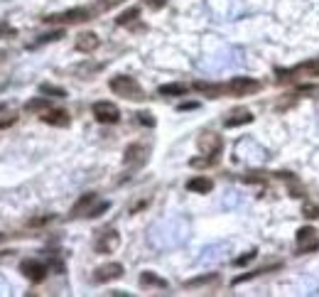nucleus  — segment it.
Instances as JSON below:
<instances>
[{"instance_id": "ddd939ff", "label": "nucleus", "mask_w": 319, "mask_h": 297, "mask_svg": "<svg viewBox=\"0 0 319 297\" xmlns=\"http://www.w3.org/2000/svg\"><path fill=\"white\" fill-rule=\"evenodd\" d=\"M211 187H214V182H211L209 177H204V175L192 177V180L187 182V189H189V192H197V194H206V192H211Z\"/></svg>"}, {"instance_id": "bb28decb", "label": "nucleus", "mask_w": 319, "mask_h": 297, "mask_svg": "<svg viewBox=\"0 0 319 297\" xmlns=\"http://www.w3.org/2000/svg\"><path fill=\"white\" fill-rule=\"evenodd\" d=\"M304 216L307 219H319V206H314V204H304Z\"/></svg>"}, {"instance_id": "2f4dec72", "label": "nucleus", "mask_w": 319, "mask_h": 297, "mask_svg": "<svg viewBox=\"0 0 319 297\" xmlns=\"http://www.w3.org/2000/svg\"><path fill=\"white\" fill-rule=\"evenodd\" d=\"M118 3H120V0H101L98 8H101V10H108V8H113V5H118Z\"/></svg>"}, {"instance_id": "20e7f679", "label": "nucleus", "mask_w": 319, "mask_h": 297, "mask_svg": "<svg viewBox=\"0 0 319 297\" xmlns=\"http://www.w3.org/2000/svg\"><path fill=\"white\" fill-rule=\"evenodd\" d=\"M93 115H96L98 123H118V120H120V111H118V106L111 103V101H98V103H93Z\"/></svg>"}, {"instance_id": "39448f33", "label": "nucleus", "mask_w": 319, "mask_h": 297, "mask_svg": "<svg viewBox=\"0 0 319 297\" xmlns=\"http://www.w3.org/2000/svg\"><path fill=\"white\" fill-rule=\"evenodd\" d=\"M91 13L86 8H74V10H67V13H59V15H49L45 18V23H64V25H71V23H84L89 20Z\"/></svg>"}, {"instance_id": "c9c22d12", "label": "nucleus", "mask_w": 319, "mask_h": 297, "mask_svg": "<svg viewBox=\"0 0 319 297\" xmlns=\"http://www.w3.org/2000/svg\"><path fill=\"white\" fill-rule=\"evenodd\" d=\"M0 238H3V236H0Z\"/></svg>"}, {"instance_id": "6e6552de", "label": "nucleus", "mask_w": 319, "mask_h": 297, "mask_svg": "<svg viewBox=\"0 0 319 297\" xmlns=\"http://www.w3.org/2000/svg\"><path fill=\"white\" fill-rule=\"evenodd\" d=\"M20 270H23L25 277H30L32 282H42V280L47 277V273H49V268H47L45 263H40V260H25V263L20 265Z\"/></svg>"}, {"instance_id": "6ab92c4d", "label": "nucleus", "mask_w": 319, "mask_h": 297, "mask_svg": "<svg viewBox=\"0 0 319 297\" xmlns=\"http://www.w3.org/2000/svg\"><path fill=\"white\" fill-rule=\"evenodd\" d=\"M140 285H145V287H147V285H155V287H167V282H165L162 277H157L155 273H142V275H140Z\"/></svg>"}, {"instance_id": "0eeeda50", "label": "nucleus", "mask_w": 319, "mask_h": 297, "mask_svg": "<svg viewBox=\"0 0 319 297\" xmlns=\"http://www.w3.org/2000/svg\"><path fill=\"white\" fill-rule=\"evenodd\" d=\"M297 246H299V253H307V251H317L319 248V241H317V231L312 226H302L297 231Z\"/></svg>"}, {"instance_id": "9b49d317", "label": "nucleus", "mask_w": 319, "mask_h": 297, "mask_svg": "<svg viewBox=\"0 0 319 297\" xmlns=\"http://www.w3.org/2000/svg\"><path fill=\"white\" fill-rule=\"evenodd\" d=\"M42 123L54 125V128H67V125L71 123V118H69V113H67V111H62V108H49V111H45Z\"/></svg>"}, {"instance_id": "9d476101", "label": "nucleus", "mask_w": 319, "mask_h": 297, "mask_svg": "<svg viewBox=\"0 0 319 297\" xmlns=\"http://www.w3.org/2000/svg\"><path fill=\"white\" fill-rule=\"evenodd\" d=\"M125 165H133V167H137V165H142L145 160H147V147L145 145H140V142H133V145H128L125 147Z\"/></svg>"}, {"instance_id": "c756f323", "label": "nucleus", "mask_w": 319, "mask_h": 297, "mask_svg": "<svg viewBox=\"0 0 319 297\" xmlns=\"http://www.w3.org/2000/svg\"><path fill=\"white\" fill-rule=\"evenodd\" d=\"M52 219H54L52 214H47V216H37V219H32V221H30V226H42V224H49Z\"/></svg>"}, {"instance_id": "f03ea898", "label": "nucleus", "mask_w": 319, "mask_h": 297, "mask_svg": "<svg viewBox=\"0 0 319 297\" xmlns=\"http://www.w3.org/2000/svg\"><path fill=\"white\" fill-rule=\"evenodd\" d=\"M226 89H228L233 96H248V93L260 91V81H255V79H251V76H236V79L228 81Z\"/></svg>"}, {"instance_id": "7c9ffc66", "label": "nucleus", "mask_w": 319, "mask_h": 297, "mask_svg": "<svg viewBox=\"0 0 319 297\" xmlns=\"http://www.w3.org/2000/svg\"><path fill=\"white\" fill-rule=\"evenodd\" d=\"M253 258H255V251H251V253H246V255L236 258V265H246V263H251Z\"/></svg>"}, {"instance_id": "f8f14e48", "label": "nucleus", "mask_w": 319, "mask_h": 297, "mask_svg": "<svg viewBox=\"0 0 319 297\" xmlns=\"http://www.w3.org/2000/svg\"><path fill=\"white\" fill-rule=\"evenodd\" d=\"M98 45H101V40H98V35H96V32H81V35L76 37V49H79V52H84V54L96 52V49H98Z\"/></svg>"}, {"instance_id": "393cba45", "label": "nucleus", "mask_w": 319, "mask_h": 297, "mask_svg": "<svg viewBox=\"0 0 319 297\" xmlns=\"http://www.w3.org/2000/svg\"><path fill=\"white\" fill-rule=\"evenodd\" d=\"M216 162V158H211V155H206V158H194L192 160V167H209V165H214Z\"/></svg>"}, {"instance_id": "5701e85b", "label": "nucleus", "mask_w": 319, "mask_h": 297, "mask_svg": "<svg viewBox=\"0 0 319 297\" xmlns=\"http://www.w3.org/2000/svg\"><path fill=\"white\" fill-rule=\"evenodd\" d=\"M62 37H64V30H54V32L42 35V37L37 40V45H42V42H57V40H62Z\"/></svg>"}, {"instance_id": "7ed1b4c3", "label": "nucleus", "mask_w": 319, "mask_h": 297, "mask_svg": "<svg viewBox=\"0 0 319 297\" xmlns=\"http://www.w3.org/2000/svg\"><path fill=\"white\" fill-rule=\"evenodd\" d=\"M118 246H120V236H118V231H115V228L101 231V233H98V238H96V243H93L96 253H101V255H106V253H113Z\"/></svg>"}, {"instance_id": "4be33fe9", "label": "nucleus", "mask_w": 319, "mask_h": 297, "mask_svg": "<svg viewBox=\"0 0 319 297\" xmlns=\"http://www.w3.org/2000/svg\"><path fill=\"white\" fill-rule=\"evenodd\" d=\"M137 15H140V8H130V10H125V13H123V15H120L115 23H118V25H130V23H133Z\"/></svg>"}, {"instance_id": "b1692460", "label": "nucleus", "mask_w": 319, "mask_h": 297, "mask_svg": "<svg viewBox=\"0 0 319 297\" xmlns=\"http://www.w3.org/2000/svg\"><path fill=\"white\" fill-rule=\"evenodd\" d=\"M108 209H111V204H108V202H101V204H96L93 209H89V211H86V216L96 219V216H101V214H103V211H108Z\"/></svg>"}, {"instance_id": "2eb2a0df", "label": "nucleus", "mask_w": 319, "mask_h": 297, "mask_svg": "<svg viewBox=\"0 0 319 297\" xmlns=\"http://www.w3.org/2000/svg\"><path fill=\"white\" fill-rule=\"evenodd\" d=\"M96 202V194L93 192H86V194H81L79 197V202L71 206V216H81L84 211H89L91 209V204Z\"/></svg>"}, {"instance_id": "f704fd0d", "label": "nucleus", "mask_w": 319, "mask_h": 297, "mask_svg": "<svg viewBox=\"0 0 319 297\" xmlns=\"http://www.w3.org/2000/svg\"><path fill=\"white\" fill-rule=\"evenodd\" d=\"M0 113H5V103H0Z\"/></svg>"}, {"instance_id": "412c9836", "label": "nucleus", "mask_w": 319, "mask_h": 297, "mask_svg": "<svg viewBox=\"0 0 319 297\" xmlns=\"http://www.w3.org/2000/svg\"><path fill=\"white\" fill-rule=\"evenodd\" d=\"M214 280H216V273H209V275L192 277V280H187L184 285H187V287H197V285H206V282H214Z\"/></svg>"}, {"instance_id": "423d86ee", "label": "nucleus", "mask_w": 319, "mask_h": 297, "mask_svg": "<svg viewBox=\"0 0 319 297\" xmlns=\"http://www.w3.org/2000/svg\"><path fill=\"white\" fill-rule=\"evenodd\" d=\"M221 147H224V140H221V135H216V133H204V135L199 137V150H202L204 155L216 158V155L221 153Z\"/></svg>"}, {"instance_id": "473e14b6", "label": "nucleus", "mask_w": 319, "mask_h": 297, "mask_svg": "<svg viewBox=\"0 0 319 297\" xmlns=\"http://www.w3.org/2000/svg\"><path fill=\"white\" fill-rule=\"evenodd\" d=\"M197 106H199V103H182V106H180V111H194Z\"/></svg>"}, {"instance_id": "4468645a", "label": "nucleus", "mask_w": 319, "mask_h": 297, "mask_svg": "<svg viewBox=\"0 0 319 297\" xmlns=\"http://www.w3.org/2000/svg\"><path fill=\"white\" fill-rule=\"evenodd\" d=\"M304 71H319V59H309V62H302V64H297L295 69H277V74L280 76H295V74H304Z\"/></svg>"}, {"instance_id": "72a5a7b5", "label": "nucleus", "mask_w": 319, "mask_h": 297, "mask_svg": "<svg viewBox=\"0 0 319 297\" xmlns=\"http://www.w3.org/2000/svg\"><path fill=\"white\" fill-rule=\"evenodd\" d=\"M162 5H165V0H150V8H155V10L162 8Z\"/></svg>"}, {"instance_id": "1a4fd4ad", "label": "nucleus", "mask_w": 319, "mask_h": 297, "mask_svg": "<svg viewBox=\"0 0 319 297\" xmlns=\"http://www.w3.org/2000/svg\"><path fill=\"white\" fill-rule=\"evenodd\" d=\"M118 277H123V265L120 263H106L93 275L96 282H111V280H118Z\"/></svg>"}, {"instance_id": "f257e3e1", "label": "nucleus", "mask_w": 319, "mask_h": 297, "mask_svg": "<svg viewBox=\"0 0 319 297\" xmlns=\"http://www.w3.org/2000/svg\"><path fill=\"white\" fill-rule=\"evenodd\" d=\"M108 86H111V91H113L115 96H123V98H130V101H140V98H145L140 84H137L133 76H125V74L113 76V79L108 81Z\"/></svg>"}, {"instance_id": "a211bd4d", "label": "nucleus", "mask_w": 319, "mask_h": 297, "mask_svg": "<svg viewBox=\"0 0 319 297\" xmlns=\"http://www.w3.org/2000/svg\"><path fill=\"white\" fill-rule=\"evenodd\" d=\"M187 91H189V89H187L184 84H165V86L157 89L160 96H184Z\"/></svg>"}, {"instance_id": "f3484780", "label": "nucleus", "mask_w": 319, "mask_h": 297, "mask_svg": "<svg viewBox=\"0 0 319 297\" xmlns=\"http://www.w3.org/2000/svg\"><path fill=\"white\" fill-rule=\"evenodd\" d=\"M25 111H30V113H45V111H49V98L47 96L32 98V101L25 103Z\"/></svg>"}, {"instance_id": "a878e982", "label": "nucleus", "mask_w": 319, "mask_h": 297, "mask_svg": "<svg viewBox=\"0 0 319 297\" xmlns=\"http://www.w3.org/2000/svg\"><path fill=\"white\" fill-rule=\"evenodd\" d=\"M15 123H18V115H15V113H5L3 118H0V130L10 128V125H15Z\"/></svg>"}, {"instance_id": "dca6fc26", "label": "nucleus", "mask_w": 319, "mask_h": 297, "mask_svg": "<svg viewBox=\"0 0 319 297\" xmlns=\"http://www.w3.org/2000/svg\"><path fill=\"white\" fill-rule=\"evenodd\" d=\"M253 120V113L251 111H236L233 115H228L226 120H224V125L226 128H238V125H246V123H251Z\"/></svg>"}, {"instance_id": "c85d7f7f", "label": "nucleus", "mask_w": 319, "mask_h": 297, "mask_svg": "<svg viewBox=\"0 0 319 297\" xmlns=\"http://www.w3.org/2000/svg\"><path fill=\"white\" fill-rule=\"evenodd\" d=\"M15 35H18L15 27H10V25H0V37H15Z\"/></svg>"}, {"instance_id": "aec40b11", "label": "nucleus", "mask_w": 319, "mask_h": 297, "mask_svg": "<svg viewBox=\"0 0 319 297\" xmlns=\"http://www.w3.org/2000/svg\"><path fill=\"white\" fill-rule=\"evenodd\" d=\"M40 91H42L45 96H54V98H64V96H67V91H64V89L52 86V84H42V86H40Z\"/></svg>"}, {"instance_id": "cd10ccee", "label": "nucleus", "mask_w": 319, "mask_h": 297, "mask_svg": "<svg viewBox=\"0 0 319 297\" xmlns=\"http://www.w3.org/2000/svg\"><path fill=\"white\" fill-rule=\"evenodd\" d=\"M137 120H140L142 125H150V128L155 125V118H152V113H145V111H142V113H137Z\"/></svg>"}]
</instances>
